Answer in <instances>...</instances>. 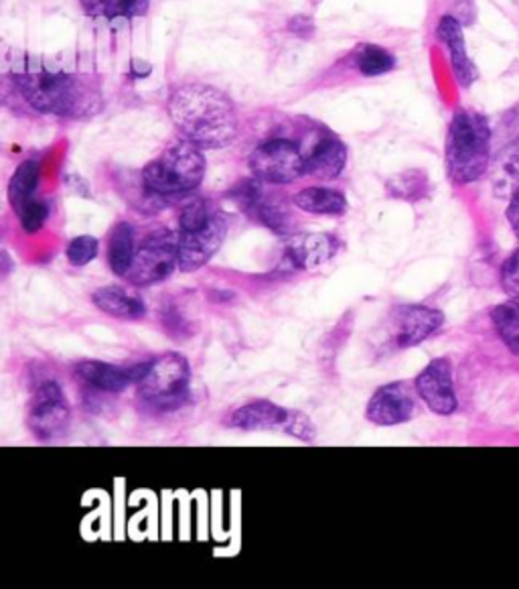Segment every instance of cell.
Returning a JSON list of instances; mask_svg holds the SVG:
<instances>
[{
	"label": "cell",
	"instance_id": "cell-1",
	"mask_svg": "<svg viewBox=\"0 0 519 589\" xmlns=\"http://www.w3.org/2000/svg\"><path fill=\"white\" fill-rule=\"evenodd\" d=\"M167 111L179 135L202 149H225L236 139V106L213 86L187 84L177 88Z\"/></svg>",
	"mask_w": 519,
	"mask_h": 589
},
{
	"label": "cell",
	"instance_id": "cell-2",
	"mask_svg": "<svg viewBox=\"0 0 519 589\" xmlns=\"http://www.w3.org/2000/svg\"><path fill=\"white\" fill-rule=\"evenodd\" d=\"M13 84L21 97L33 108L62 118H88L102 111V92L94 78L64 74V72H35L15 74Z\"/></svg>",
	"mask_w": 519,
	"mask_h": 589
},
{
	"label": "cell",
	"instance_id": "cell-3",
	"mask_svg": "<svg viewBox=\"0 0 519 589\" xmlns=\"http://www.w3.org/2000/svg\"><path fill=\"white\" fill-rule=\"evenodd\" d=\"M491 157V127L479 112L458 108L451 120L444 163L446 174L456 185H469L488 174Z\"/></svg>",
	"mask_w": 519,
	"mask_h": 589
},
{
	"label": "cell",
	"instance_id": "cell-4",
	"mask_svg": "<svg viewBox=\"0 0 519 589\" xmlns=\"http://www.w3.org/2000/svg\"><path fill=\"white\" fill-rule=\"evenodd\" d=\"M204 149L181 139L142 169V183L153 195L179 197L195 192L205 177Z\"/></svg>",
	"mask_w": 519,
	"mask_h": 589
},
{
	"label": "cell",
	"instance_id": "cell-5",
	"mask_svg": "<svg viewBox=\"0 0 519 589\" xmlns=\"http://www.w3.org/2000/svg\"><path fill=\"white\" fill-rule=\"evenodd\" d=\"M190 384L191 367L187 358L169 351L148 362L144 379L137 384V393L142 405L158 413H167L179 409L190 398Z\"/></svg>",
	"mask_w": 519,
	"mask_h": 589
},
{
	"label": "cell",
	"instance_id": "cell-6",
	"mask_svg": "<svg viewBox=\"0 0 519 589\" xmlns=\"http://www.w3.org/2000/svg\"><path fill=\"white\" fill-rule=\"evenodd\" d=\"M177 269H179L177 232L158 228L142 240L134 263L127 272V279L134 287H151L167 281Z\"/></svg>",
	"mask_w": 519,
	"mask_h": 589
},
{
	"label": "cell",
	"instance_id": "cell-7",
	"mask_svg": "<svg viewBox=\"0 0 519 589\" xmlns=\"http://www.w3.org/2000/svg\"><path fill=\"white\" fill-rule=\"evenodd\" d=\"M69 423H72V409L60 383L48 379L37 384L33 390L31 411H29V427L33 435L43 444L57 441L67 435Z\"/></svg>",
	"mask_w": 519,
	"mask_h": 589
},
{
	"label": "cell",
	"instance_id": "cell-8",
	"mask_svg": "<svg viewBox=\"0 0 519 589\" xmlns=\"http://www.w3.org/2000/svg\"><path fill=\"white\" fill-rule=\"evenodd\" d=\"M248 167L262 183L286 185L304 176V155L299 144L286 139H272L254 149Z\"/></svg>",
	"mask_w": 519,
	"mask_h": 589
},
{
	"label": "cell",
	"instance_id": "cell-9",
	"mask_svg": "<svg viewBox=\"0 0 519 589\" xmlns=\"http://www.w3.org/2000/svg\"><path fill=\"white\" fill-rule=\"evenodd\" d=\"M228 232H230V220L218 209L204 226L193 228V230H179L177 232L179 271H199L213 256L218 255Z\"/></svg>",
	"mask_w": 519,
	"mask_h": 589
},
{
	"label": "cell",
	"instance_id": "cell-10",
	"mask_svg": "<svg viewBox=\"0 0 519 589\" xmlns=\"http://www.w3.org/2000/svg\"><path fill=\"white\" fill-rule=\"evenodd\" d=\"M444 323V313L426 305H402L390 316L392 344L400 350H408L437 334Z\"/></svg>",
	"mask_w": 519,
	"mask_h": 589
},
{
	"label": "cell",
	"instance_id": "cell-11",
	"mask_svg": "<svg viewBox=\"0 0 519 589\" xmlns=\"http://www.w3.org/2000/svg\"><path fill=\"white\" fill-rule=\"evenodd\" d=\"M414 388L432 413L442 417L455 413L458 400L453 383V367L449 358H434L432 362H428V367L416 376Z\"/></svg>",
	"mask_w": 519,
	"mask_h": 589
},
{
	"label": "cell",
	"instance_id": "cell-12",
	"mask_svg": "<svg viewBox=\"0 0 519 589\" xmlns=\"http://www.w3.org/2000/svg\"><path fill=\"white\" fill-rule=\"evenodd\" d=\"M414 413L416 400L412 395V388L402 381L379 386L365 407L367 421L378 427H395L408 423Z\"/></svg>",
	"mask_w": 519,
	"mask_h": 589
},
{
	"label": "cell",
	"instance_id": "cell-13",
	"mask_svg": "<svg viewBox=\"0 0 519 589\" xmlns=\"http://www.w3.org/2000/svg\"><path fill=\"white\" fill-rule=\"evenodd\" d=\"M146 370H148V362L122 368L108 364V362H98V360H83L76 367V374L81 383L92 386L94 390L118 395V393H125L128 386H137L141 383Z\"/></svg>",
	"mask_w": 519,
	"mask_h": 589
},
{
	"label": "cell",
	"instance_id": "cell-14",
	"mask_svg": "<svg viewBox=\"0 0 519 589\" xmlns=\"http://www.w3.org/2000/svg\"><path fill=\"white\" fill-rule=\"evenodd\" d=\"M337 253V240L329 234H295L286 242L284 258L297 271H313Z\"/></svg>",
	"mask_w": 519,
	"mask_h": 589
},
{
	"label": "cell",
	"instance_id": "cell-15",
	"mask_svg": "<svg viewBox=\"0 0 519 589\" xmlns=\"http://www.w3.org/2000/svg\"><path fill=\"white\" fill-rule=\"evenodd\" d=\"M293 409H284L281 405H274L270 400H254L248 405H242L236 409L228 425L232 430L248 431H286V425L290 421Z\"/></svg>",
	"mask_w": 519,
	"mask_h": 589
},
{
	"label": "cell",
	"instance_id": "cell-16",
	"mask_svg": "<svg viewBox=\"0 0 519 589\" xmlns=\"http://www.w3.org/2000/svg\"><path fill=\"white\" fill-rule=\"evenodd\" d=\"M437 33H439V39L449 49L455 80L458 81V86L469 88L472 81L477 80L479 74H477V67L472 65L467 48H465V33H463L460 23L456 21L455 16H442Z\"/></svg>",
	"mask_w": 519,
	"mask_h": 589
},
{
	"label": "cell",
	"instance_id": "cell-17",
	"mask_svg": "<svg viewBox=\"0 0 519 589\" xmlns=\"http://www.w3.org/2000/svg\"><path fill=\"white\" fill-rule=\"evenodd\" d=\"M347 165V146L335 137L316 141L304 155V176L329 181L341 176Z\"/></svg>",
	"mask_w": 519,
	"mask_h": 589
},
{
	"label": "cell",
	"instance_id": "cell-18",
	"mask_svg": "<svg viewBox=\"0 0 519 589\" xmlns=\"http://www.w3.org/2000/svg\"><path fill=\"white\" fill-rule=\"evenodd\" d=\"M92 303L95 307L111 316V318L125 319V321H139L146 316V305L139 295L128 293L122 287H100L92 293Z\"/></svg>",
	"mask_w": 519,
	"mask_h": 589
},
{
	"label": "cell",
	"instance_id": "cell-19",
	"mask_svg": "<svg viewBox=\"0 0 519 589\" xmlns=\"http://www.w3.org/2000/svg\"><path fill=\"white\" fill-rule=\"evenodd\" d=\"M293 202L299 209L313 216H343L347 212L346 195L327 188H304Z\"/></svg>",
	"mask_w": 519,
	"mask_h": 589
},
{
	"label": "cell",
	"instance_id": "cell-20",
	"mask_svg": "<svg viewBox=\"0 0 519 589\" xmlns=\"http://www.w3.org/2000/svg\"><path fill=\"white\" fill-rule=\"evenodd\" d=\"M137 256V232L134 226L120 222L114 226L108 244V265L118 277H127Z\"/></svg>",
	"mask_w": 519,
	"mask_h": 589
},
{
	"label": "cell",
	"instance_id": "cell-21",
	"mask_svg": "<svg viewBox=\"0 0 519 589\" xmlns=\"http://www.w3.org/2000/svg\"><path fill=\"white\" fill-rule=\"evenodd\" d=\"M41 181V165L37 159L23 161L9 181V204L15 212L35 200Z\"/></svg>",
	"mask_w": 519,
	"mask_h": 589
},
{
	"label": "cell",
	"instance_id": "cell-22",
	"mask_svg": "<svg viewBox=\"0 0 519 589\" xmlns=\"http://www.w3.org/2000/svg\"><path fill=\"white\" fill-rule=\"evenodd\" d=\"M351 62H353V67L367 78L384 76L395 67V57L388 49L369 46V43L358 46L355 51L351 53Z\"/></svg>",
	"mask_w": 519,
	"mask_h": 589
},
{
	"label": "cell",
	"instance_id": "cell-23",
	"mask_svg": "<svg viewBox=\"0 0 519 589\" xmlns=\"http://www.w3.org/2000/svg\"><path fill=\"white\" fill-rule=\"evenodd\" d=\"M491 321L507 350L519 356V299H509L497 305L491 311Z\"/></svg>",
	"mask_w": 519,
	"mask_h": 589
},
{
	"label": "cell",
	"instance_id": "cell-24",
	"mask_svg": "<svg viewBox=\"0 0 519 589\" xmlns=\"http://www.w3.org/2000/svg\"><path fill=\"white\" fill-rule=\"evenodd\" d=\"M16 214H18V220H21L23 230H25L27 234H35V232H39V230L46 226V222H48V202L35 197L27 206L21 207Z\"/></svg>",
	"mask_w": 519,
	"mask_h": 589
},
{
	"label": "cell",
	"instance_id": "cell-25",
	"mask_svg": "<svg viewBox=\"0 0 519 589\" xmlns=\"http://www.w3.org/2000/svg\"><path fill=\"white\" fill-rule=\"evenodd\" d=\"M100 253V242L94 236H78L67 246V260L74 267H86L94 260Z\"/></svg>",
	"mask_w": 519,
	"mask_h": 589
},
{
	"label": "cell",
	"instance_id": "cell-26",
	"mask_svg": "<svg viewBox=\"0 0 519 589\" xmlns=\"http://www.w3.org/2000/svg\"><path fill=\"white\" fill-rule=\"evenodd\" d=\"M216 214L213 206L207 200H193L191 204L183 207L179 216V230H193L204 226L211 216Z\"/></svg>",
	"mask_w": 519,
	"mask_h": 589
},
{
	"label": "cell",
	"instance_id": "cell-27",
	"mask_svg": "<svg viewBox=\"0 0 519 589\" xmlns=\"http://www.w3.org/2000/svg\"><path fill=\"white\" fill-rule=\"evenodd\" d=\"M284 435L295 437V439L304 441V444H313L316 439L315 423L311 421L309 414L300 413V411H293L290 421H288L286 431H284Z\"/></svg>",
	"mask_w": 519,
	"mask_h": 589
},
{
	"label": "cell",
	"instance_id": "cell-28",
	"mask_svg": "<svg viewBox=\"0 0 519 589\" xmlns=\"http://www.w3.org/2000/svg\"><path fill=\"white\" fill-rule=\"evenodd\" d=\"M148 7L151 0H108L104 16H144L148 13Z\"/></svg>",
	"mask_w": 519,
	"mask_h": 589
},
{
	"label": "cell",
	"instance_id": "cell-29",
	"mask_svg": "<svg viewBox=\"0 0 519 589\" xmlns=\"http://www.w3.org/2000/svg\"><path fill=\"white\" fill-rule=\"evenodd\" d=\"M502 287L509 295V299H519V248L505 260Z\"/></svg>",
	"mask_w": 519,
	"mask_h": 589
},
{
	"label": "cell",
	"instance_id": "cell-30",
	"mask_svg": "<svg viewBox=\"0 0 519 589\" xmlns=\"http://www.w3.org/2000/svg\"><path fill=\"white\" fill-rule=\"evenodd\" d=\"M505 216H507V222H509V226H511L514 234H516V236L519 239V190L511 195V200H509V206H507Z\"/></svg>",
	"mask_w": 519,
	"mask_h": 589
},
{
	"label": "cell",
	"instance_id": "cell-31",
	"mask_svg": "<svg viewBox=\"0 0 519 589\" xmlns=\"http://www.w3.org/2000/svg\"><path fill=\"white\" fill-rule=\"evenodd\" d=\"M505 171H507V176H511L516 181H519V139L509 149V155L505 159Z\"/></svg>",
	"mask_w": 519,
	"mask_h": 589
},
{
	"label": "cell",
	"instance_id": "cell-32",
	"mask_svg": "<svg viewBox=\"0 0 519 589\" xmlns=\"http://www.w3.org/2000/svg\"><path fill=\"white\" fill-rule=\"evenodd\" d=\"M106 4H108V0H81L83 11L90 16L106 15Z\"/></svg>",
	"mask_w": 519,
	"mask_h": 589
},
{
	"label": "cell",
	"instance_id": "cell-33",
	"mask_svg": "<svg viewBox=\"0 0 519 589\" xmlns=\"http://www.w3.org/2000/svg\"><path fill=\"white\" fill-rule=\"evenodd\" d=\"M2 260H4V274H9V255L2 253Z\"/></svg>",
	"mask_w": 519,
	"mask_h": 589
}]
</instances>
